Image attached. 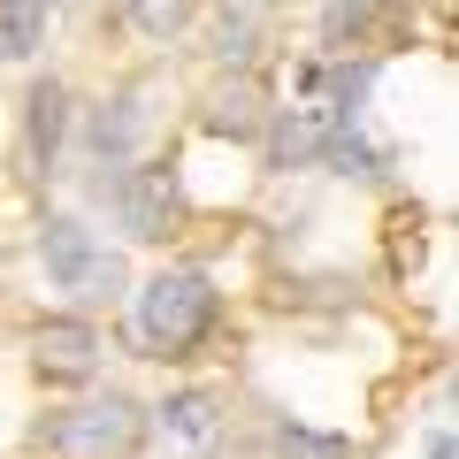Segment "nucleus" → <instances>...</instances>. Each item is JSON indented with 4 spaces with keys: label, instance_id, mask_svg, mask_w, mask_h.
<instances>
[{
    "label": "nucleus",
    "instance_id": "39448f33",
    "mask_svg": "<svg viewBox=\"0 0 459 459\" xmlns=\"http://www.w3.org/2000/svg\"><path fill=\"white\" fill-rule=\"evenodd\" d=\"M146 84H123L115 100H100L92 108V123H84V153H92L100 169H131L138 161V146H146V131H153V108H146Z\"/></svg>",
    "mask_w": 459,
    "mask_h": 459
},
{
    "label": "nucleus",
    "instance_id": "1a4fd4ad",
    "mask_svg": "<svg viewBox=\"0 0 459 459\" xmlns=\"http://www.w3.org/2000/svg\"><path fill=\"white\" fill-rule=\"evenodd\" d=\"M62 0H0V54L8 62H31L39 47H47V23Z\"/></svg>",
    "mask_w": 459,
    "mask_h": 459
},
{
    "label": "nucleus",
    "instance_id": "423d86ee",
    "mask_svg": "<svg viewBox=\"0 0 459 459\" xmlns=\"http://www.w3.org/2000/svg\"><path fill=\"white\" fill-rule=\"evenodd\" d=\"M69 146V84L62 77H31L23 92V169L31 177H54Z\"/></svg>",
    "mask_w": 459,
    "mask_h": 459
},
{
    "label": "nucleus",
    "instance_id": "ddd939ff",
    "mask_svg": "<svg viewBox=\"0 0 459 459\" xmlns=\"http://www.w3.org/2000/svg\"><path fill=\"white\" fill-rule=\"evenodd\" d=\"M276 444H283V452H299V459H337V452H344L337 437H314V429H299V421H283Z\"/></svg>",
    "mask_w": 459,
    "mask_h": 459
},
{
    "label": "nucleus",
    "instance_id": "9b49d317",
    "mask_svg": "<svg viewBox=\"0 0 459 459\" xmlns=\"http://www.w3.org/2000/svg\"><path fill=\"white\" fill-rule=\"evenodd\" d=\"M207 54H214V69H253V54H261L253 8H222V16L207 23Z\"/></svg>",
    "mask_w": 459,
    "mask_h": 459
},
{
    "label": "nucleus",
    "instance_id": "20e7f679",
    "mask_svg": "<svg viewBox=\"0 0 459 459\" xmlns=\"http://www.w3.org/2000/svg\"><path fill=\"white\" fill-rule=\"evenodd\" d=\"M100 192L115 199V222H123L131 246H169V238H177L184 177L169 161H131V169H115V184H100Z\"/></svg>",
    "mask_w": 459,
    "mask_h": 459
},
{
    "label": "nucleus",
    "instance_id": "f8f14e48",
    "mask_svg": "<svg viewBox=\"0 0 459 459\" xmlns=\"http://www.w3.org/2000/svg\"><path fill=\"white\" fill-rule=\"evenodd\" d=\"M207 131H230V138H261V131H268V108H261V92H253V84L238 77V84H230L222 100H214Z\"/></svg>",
    "mask_w": 459,
    "mask_h": 459
},
{
    "label": "nucleus",
    "instance_id": "7ed1b4c3",
    "mask_svg": "<svg viewBox=\"0 0 459 459\" xmlns=\"http://www.w3.org/2000/svg\"><path fill=\"white\" fill-rule=\"evenodd\" d=\"M39 268H47L54 291L84 299V307L123 291V253L100 246V230L84 222V214H47V222H39Z\"/></svg>",
    "mask_w": 459,
    "mask_h": 459
},
{
    "label": "nucleus",
    "instance_id": "4468645a",
    "mask_svg": "<svg viewBox=\"0 0 459 459\" xmlns=\"http://www.w3.org/2000/svg\"><path fill=\"white\" fill-rule=\"evenodd\" d=\"M360 23H368V0H329V8H322V31H329V39L360 31Z\"/></svg>",
    "mask_w": 459,
    "mask_h": 459
},
{
    "label": "nucleus",
    "instance_id": "0eeeda50",
    "mask_svg": "<svg viewBox=\"0 0 459 459\" xmlns=\"http://www.w3.org/2000/svg\"><path fill=\"white\" fill-rule=\"evenodd\" d=\"M31 368L47 383H84L100 368V329L77 322V314H54V322L31 329Z\"/></svg>",
    "mask_w": 459,
    "mask_h": 459
},
{
    "label": "nucleus",
    "instance_id": "dca6fc26",
    "mask_svg": "<svg viewBox=\"0 0 459 459\" xmlns=\"http://www.w3.org/2000/svg\"><path fill=\"white\" fill-rule=\"evenodd\" d=\"M238 8H276V0H238Z\"/></svg>",
    "mask_w": 459,
    "mask_h": 459
},
{
    "label": "nucleus",
    "instance_id": "9d476101",
    "mask_svg": "<svg viewBox=\"0 0 459 459\" xmlns=\"http://www.w3.org/2000/svg\"><path fill=\"white\" fill-rule=\"evenodd\" d=\"M115 8H123V23H131L146 47L184 39V31H192V16H199V0H115Z\"/></svg>",
    "mask_w": 459,
    "mask_h": 459
},
{
    "label": "nucleus",
    "instance_id": "6e6552de",
    "mask_svg": "<svg viewBox=\"0 0 459 459\" xmlns=\"http://www.w3.org/2000/svg\"><path fill=\"white\" fill-rule=\"evenodd\" d=\"M153 421H161V437L184 444V452H207V444L222 437V406H214V391H199V383L169 391L161 406H153Z\"/></svg>",
    "mask_w": 459,
    "mask_h": 459
},
{
    "label": "nucleus",
    "instance_id": "2eb2a0df",
    "mask_svg": "<svg viewBox=\"0 0 459 459\" xmlns=\"http://www.w3.org/2000/svg\"><path fill=\"white\" fill-rule=\"evenodd\" d=\"M421 459H459V452H452V429H444V421L421 437Z\"/></svg>",
    "mask_w": 459,
    "mask_h": 459
},
{
    "label": "nucleus",
    "instance_id": "f257e3e1",
    "mask_svg": "<svg viewBox=\"0 0 459 459\" xmlns=\"http://www.w3.org/2000/svg\"><path fill=\"white\" fill-rule=\"evenodd\" d=\"M222 322V291L207 268H153L131 291V337L146 360H192Z\"/></svg>",
    "mask_w": 459,
    "mask_h": 459
},
{
    "label": "nucleus",
    "instance_id": "f03ea898",
    "mask_svg": "<svg viewBox=\"0 0 459 459\" xmlns=\"http://www.w3.org/2000/svg\"><path fill=\"white\" fill-rule=\"evenodd\" d=\"M138 437H146V413L123 391L54 406L47 421H39V452L47 459H138Z\"/></svg>",
    "mask_w": 459,
    "mask_h": 459
}]
</instances>
